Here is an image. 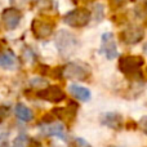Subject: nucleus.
Returning <instances> with one entry per match:
<instances>
[{
    "instance_id": "nucleus-3",
    "label": "nucleus",
    "mask_w": 147,
    "mask_h": 147,
    "mask_svg": "<svg viewBox=\"0 0 147 147\" xmlns=\"http://www.w3.org/2000/svg\"><path fill=\"white\" fill-rule=\"evenodd\" d=\"M92 76V69L84 62H69L62 67V78L74 81H86Z\"/></svg>"
},
{
    "instance_id": "nucleus-25",
    "label": "nucleus",
    "mask_w": 147,
    "mask_h": 147,
    "mask_svg": "<svg viewBox=\"0 0 147 147\" xmlns=\"http://www.w3.org/2000/svg\"><path fill=\"white\" fill-rule=\"evenodd\" d=\"M110 147H116V146H110Z\"/></svg>"
},
{
    "instance_id": "nucleus-12",
    "label": "nucleus",
    "mask_w": 147,
    "mask_h": 147,
    "mask_svg": "<svg viewBox=\"0 0 147 147\" xmlns=\"http://www.w3.org/2000/svg\"><path fill=\"white\" fill-rule=\"evenodd\" d=\"M101 124L105 125V127L110 128V129H121L123 127V116L119 114V112H105V114L101 115Z\"/></svg>"
},
{
    "instance_id": "nucleus-11",
    "label": "nucleus",
    "mask_w": 147,
    "mask_h": 147,
    "mask_svg": "<svg viewBox=\"0 0 147 147\" xmlns=\"http://www.w3.org/2000/svg\"><path fill=\"white\" fill-rule=\"evenodd\" d=\"M79 106L74 102H70L65 107H56L52 110V115L59 120H72L75 119L76 112H78Z\"/></svg>"
},
{
    "instance_id": "nucleus-4",
    "label": "nucleus",
    "mask_w": 147,
    "mask_h": 147,
    "mask_svg": "<svg viewBox=\"0 0 147 147\" xmlns=\"http://www.w3.org/2000/svg\"><path fill=\"white\" fill-rule=\"evenodd\" d=\"M92 20V12L88 8L78 7L63 16V22L72 28H83L89 25Z\"/></svg>"
},
{
    "instance_id": "nucleus-22",
    "label": "nucleus",
    "mask_w": 147,
    "mask_h": 147,
    "mask_svg": "<svg viewBox=\"0 0 147 147\" xmlns=\"http://www.w3.org/2000/svg\"><path fill=\"white\" fill-rule=\"evenodd\" d=\"M4 116H5V112H4V110L3 109H0V123L4 120Z\"/></svg>"
},
{
    "instance_id": "nucleus-9",
    "label": "nucleus",
    "mask_w": 147,
    "mask_h": 147,
    "mask_svg": "<svg viewBox=\"0 0 147 147\" xmlns=\"http://www.w3.org/2000/svg\"><path fill=\"white\" fill-rule=\"evenodd\" d=\"M22 20V12L16 7L5 8L1 12V23L7 31H13L20 26Z\"/></svg>"
},
{
    "instance_id": "nucleus-14",
    "label": "nucleus",
    "mask_w": 147,
    "mask_h": 147,
    "mask_svg": "<svg viewBox=\"0 0 147 147\" xmlns=\"http://www.w3.org/2000/svg\"><path fill=\"white\" fill-rule=\"evenodd\" d=\"M17 57L10 49L0 51V69L4 70H14L17 67Z\"/></svg>"
},
{
    "instance_id": "nucleus-17",
    "label": "nucleus",
    "mask_w": 147,
    "mask_h": 147,
    "mask_svg": "<svg viewBox=\"0 0 147 147\" xmlns=\"http://www.w3.org/2000/svg\"><path fill=\"white\" fill-rule=\"evenodd\" d=\"M129 3V0H109V7L112 10H119L124 8Z\"/></svg>"
},
{
    "instance_id": "nucleus-13",
    "label": "nucleus",
    "mask_w": 147,
    "mask_h": 147,
    "mask_svg": "<svg viewBox=\"0 0 147 147\" xmlns=\"http://www.w3.org/2000/svg\"><path fill=\"white\" fill-rule=\"evenodd\" d=\"M69 93L71 94L76 101L80 102H88L92 98V93L88 88L83 85H79V84H70L69 88H67Z\"/></svg>"
},
{
    "instance_id": "nucleus-16",
    "label": "nucleus",
    "mask_w": 147,
    "mask_h": 147,
    "mask_svg": "<svg viewBox=\"0 0 147 147\" xmlns=\"http://www.w3.org/2000/svg\"><path fill=\"white\" fill-rule=\"evenodd\" d=\"M28 146V137L26 134H18L13 140L10 147H27Z\"/></svg>"
},
{
    "instance_id": "nucleus-24",
    "label": "nucleus",
    "mask_w": 147,
    "mask_h": 147,
    "mask_svg": "<svg viewBox=\"0 0 147 147\" xmlns=\"http://www.w3.org/2000/svg\"><path fill=\"white\" fill-rule=\"evenodd\" d=\"M146 76H147V67H146Z\"/></svg>"
},
{
    "instance_id": "nucleus-7",
    "label": "nucleus",
    "mask_w": 147,
    "mask_h": 147,
    "mask_svg": "<svg viewBox=\"0 0 147 147\" xmlns=\"http://www.w3.org/2000/svg\"><path fill=\"white\" fill-rule=\"evenodd\" d=\"M145 38V30L142 26L138 25H130L125 30H121L119 34V40L127 45H134L142 41Z\"/></svg>"
},
{
    "instance_id": "nucleus-1",
    "label": "nucleus",
    "mask_w": 147,
    "mask_h": 147,
    "mask_svg": "<svg viewBox=\"0 0 147 147\" xmlns=\"http://www.w3.org/2000/svg\"><path fill=\"white\" fill-rule=\"evenodd\" d=\"M143 65H145V59H143L142 56L127 54V56L119 57L117 69L128 79H130L133 81H140L143 79V75H142Z\"/></svg>"
},
{
    "instance_id": "nucleus-5",
    "label": "nucleus",
    "mask_w": 147,
    "mask_h": 147,
    "mask_svg": "<svg viewBox=\"0 0 147 147\" xmlns=\"http://www.w3.org/2000/svg\"><path fill=\"white\" fill-rule=\"evenodd\" d=\"M54 22L47 18H34L31 22V32L38 40H47L54 32Z\"/></svg>"
},
{
    "instance_id": "nucleus-23",
    "label": "nucleus",
    "mask_w": 147,
    "mask_h": 147,
    "mask_svg": "<svg viewBox=\"0 0 147 147\" xmlns=\"http://www.w3.org/2000/svg\"><path fill=\"white\" fill-rule=\"evenodd\" d=\"M143 53H145L146 56H147V43L145 44V45H143Z\"/></svg>"
},
{
    "instance_id": "nucleus-15",
    "label": "nucleus",
    "mask_w": 147,
    "mask_h": 147,
    "mask_svg": "<svg viewBox=\"0 0 147 147\" xmlns=\"http://www.w3.org/2000/svg\"><path fill=\"white\" fill-rule=\"evenodd\" d=\"M14 115L18 120H21L23 123H30L34 120L32 110L23 103H17L14 106Z\"/></svg>"
},
{
    "instance_id": "nucleus-19",
    "label": "nucleus",
    "mask_w": 147,
    "mask_h": 147,
    "mask_svg": "<svg viewBox=\"0 0 147 147\" xmlns=\"http://www.w3.org/2000/svg\"><path fill=\"white\" fill-rule=\"evenodd\" d=\"M94 13H96V17H97V14L99 13V18H101V21H102V17H103V13H105L103 5L102 4H96L94 5Z\"/></svg>"
},
{
    "instance_id": "nucleus-21",
    "label": "nucleus",
    "mask_w": 147,
    "mask_h": 147,
    "mask_svg": "<svg viewBox=\"0 0 147 147\" xmlns=\"http://www.w3.org/2000/svg\"><path fill=\"white\" fill-rule=\"evenodd\" d=\"M92 1H94V0H72V3H75V4H86V3Z\"/></svg>"
},
{
    "instance_id": "nucleus-2",
    "label": "nucleus",
    "mask_w": 147,
    "mask_h": 147,
    "mask_svg": "<svg viewBox=\"0 0 147 147\" xmlns=\"http://www.w3.org/2000/svg\"><path fill=\"white\" fill-rule=\"evenodd\" d=\"M56 47L58 49V53L67 58L78 52V49L80 48V41L71 31L59 30L56 36Z\"/></svg>"
},
{
    "instance_id": "nucleus-6",
    "label": "nucleus",
    "mask_w": 147,
    "mask_h": 147,
    "mask_svg": "<svg viewBox=\"0 0 147 147\" xmlns=\"http://www.w3.org/2000/svg\"><path fill=\"white\" fill-rule=\"evenodd\" d=\"M35 96L36 98L51 102V103H59L66 99V93L59 85H47L45 88L36 90Z\"/></svg>"
},
{
    "instance_id": "nucleus-18",
    "label": "nucleus",
    "mask_w": 147,
    "mask_h": 147,
    "mask_svg": "<svg viewBox=\"0 0 147 147\" xmlns=\"http://www.w3.org/2000/svg\"><path fill=\"white\" fill-rule=\"evenodd\" d=\"M30 85L32 86V88H38V90H39V89L45 88L47 81H45V79H43V78H34L30 80Z\"/></svg>"
},
{
    "instance_id": "nucleus-10",
    "label": "nucleus",
    "mask_w": 147,
    "mask_h": 147,
    "mask_svg": "<svg viewBox=\"0 0 147 147\" xmlns=\"http://www.w3.org/2000/svg\"><path fill=\"white\" fill-rule=\"evenodd\" d=\"M41 134L47 136V137H57L59 140H65L66 138V128L65 124L61 121H57V120H52L48 123H41L40 127Z\"/></svg>"
},
{
    "instance_id": "nucleus-8",
    "label": "nucleus",
    "mask_w": 147,
    "mask_h": 147,
    "mask_svg": "<svg viewBox=\"0 0 147 147\" xmlns=\"http://www.w3.org/2000/svg\"><path fill=\"white\" fill-rule=\"evenodd\" d=\"M99 52L106 57L107 59L112 61L119 57V52H117V43L116 38L112 32H105L101 38V48Z\"/></svg>"
},
{
    "instance_id": "nucleus-20",
    "label": "nucleus",
    "mask_w": 147,
    "mask_h": 147,
    "mask_svg": "<svg viewBox=\"0 0 147 147\" xmlns=\"http://www.w3.org/2000/svg\"><path fill=\"white\" fill-rule=\"evenodd\" d=\"M138 125H140V128L143 130V132L147 134V116H143L142 119L140 120V123H138Z\"/></svg>"
}]
</instances>
